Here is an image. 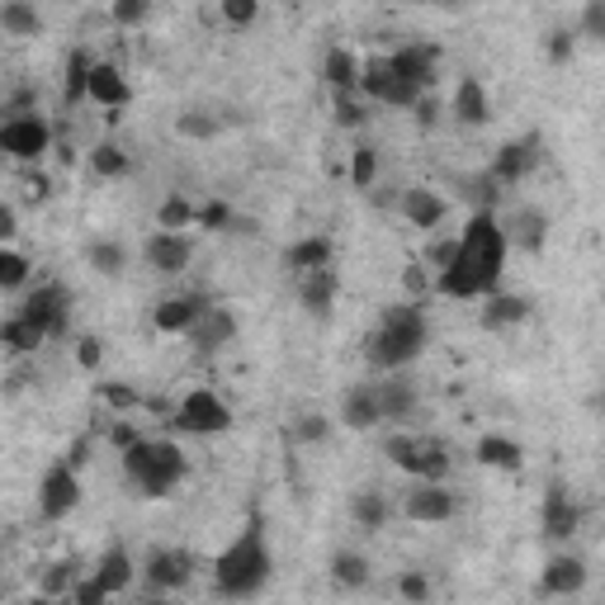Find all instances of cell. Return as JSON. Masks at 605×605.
<instances>
[{"label":"cell","mask_w":605,"mask_h":605,"mask_svg":"<svg viewBox=\"0 0 605 605\" xmlns=\"http://www.w3.org/2000/svg\"><path fill=\"white\" fill-rule=\"evenodd\" d=\"M506 228L497 209H473V218L464 222V232H459V256L454 265H444L436 275V294L440 298H483L502 284V270H506Z\"/></svg>","instance_id":"cell-1"},{"label":"cell","mask_w":605,"mask_h":605,"mask_svg":"<svg viewBox=\"0 0 605 605\" xmlns=\"http://www.w3.org/2000/svg\"><path fill=\"white\" fill-rule=\"evenodd\" d=\"M270 578H275V553H270V539H265L261 506H251L237 539L213 559V592L228 601H251L265 592Z\"/></svg>","instance_id":"cell-2"},{"label":"cell","mask_w":605,"mask_h":605,"mask_svg":"<svg viewBox=\"0 0 605 605\" xmlns=\"http://www.w3.org/2000/svg\"><path fill=\"white\" fill-rule=\"evenodd\" d=\"M431 341V322H426V308L417 298L407 302H393V308L378 312L374 331L364 337V364L374 374H393V370H407L411 360L426 350Z\"/></svg>","instance_id":"cell-3"},{"label":"cell","mask_w":605,"mask_h":605,"mask_svg":"<svg viewBox=\"0 0 605 605\" xmlns=\"http://www.w3.org/2000/svg\"><path fill=\"white\" fill-rule=\"evenodd\" d=\"M123 477H129V487L138 497L162 502L189 477V459L180 444L166 436H142L133 450H123Z\"/></svg>","instance_id":"cell-4"},{"label":"cell","mask_w":605,"mask_h":605,"mask_svg":"<svg viewBox=\"0 0 605 605\" xmlns=\"http://www.w3.org/2000/svg\"><path fill=\"white\" fill-rule=\"evenodd\" d=\"M384 454L393 469H403L407 477H431V483H444L450 477V444L436 436H417V431H393L384 436Z\"/></svg>","instance_id":"cell-5"},{"label":"cell","mask_w":605,"mask_h":605,"mask_svg":"<svg viewBox=\"0 0 605 605\" xmlns=\"http://www.w3.org/2000/svg\"><path fill=\"white\" fill-rule=\"evenodd\" d=\"M170 431L180 436H222L232 431V407L213 388H189L170 411Z\"/></svg>","instance_id":"cell-6"},{"label":"cell","mask_w":605,"mask_h":605,"mask_svg":"<svg viewBox=\"0 0 605 605\" xmlns=\"http://www.w3.org/2000/svg\"><path fill=\"white\" fill-rule=\"evenodd\" d=\"M0 152L10 156L14 166H43V156L53 152V123H47L38 109L20 119L0 123Z\"/></svg>","instance_id":"cell-7"},{"label":"cell","mask_w":605,"mask_h":605,"mask_svg":"<svg viewBox=\"0 0 605 605\" xmlns=\"http://www.w3.org/2000/svg\"><path fill=\"white\" fill-rule=\"evenodd\" d=\"M81 469L72 464L67 454L57 464H47V473L38 477V516L43 520H67L76 506H81Z\"/></svg>","instance_id":"cell-8"},{"label":"cell","mask_w":605,"mask_h":605,"mask_svg":"<svg viewBox=\"0 0 605 605\" xmlns=\"http://www.w3.org/2000/svg\"><path fill=\"white\" fill-rule=\"evenodd\" d=\"M360 95H364V100H370V105H388V109H411V105H417L426 90H417L411 81H403V76L393 72V57H388V53H374V57H364Z\"/></svg>","instance_id":"cell-9"},{"label":"cell","mask_w":605,"mask_h":605,"mask_svg":"<svg viewBox=\"0 0 605 605\" xmlns=\"http://www.w3.org/2000/svg\"><path fill=\"white\" fill-rule=\"evenodd\" d=\"M195 578V553L189 549H147L142 559V596H175Z\"/></svg>","instance_id":"cell-10"},{"label":"cell","mask_w":605,"mask_h":605,"mask_svg":"<svg viewBox=\"0 0 605 605\" xmlns=\"http://www.w3.org/2000/svg\"><path fill=\"white\" fill-rule=\"evenodd\" d=\"M539 162H544V138L539 133H525V138H512V142H502L497 152H492V175H497V185L502 189H512L520 180H530V175L539 170Z\"/></svg>","instance_id":"cell-11"},{"label":"cell","mask_w":605,"mask_h":605,"mask_svg":"<svg viewBox=\"0 0 605 605\" xmlns=\"http://www.w3.org/2000/svg\"><path fill=\"white\" fill-rule=\"evenodd\" d=\"M20 312L29 317L34 327H43V337H67V322H72V294L62 289L57 279L38 284V289H29V298L20 302Z\"/></svg>","instance_id":"cell-12"},{"label":"cell","mask_w":605,"mask_h":605,"mask_svg":"<svg viewBox=\"0 0 605 605\" xmlns=\"http://www.w3.org/2000/svg\"><path fill=\"white\" fill-rule=\"evenodd\" d=\"M237 331H242L237 312H232V308H222V302H209L199 322L185 331V341H189V350H195L199 360H213V355H222V350H228V345L237 341Z\"/></svg>","instance_id":"cell-13"},{"label":"cell","mask_w":605,"mask_h":605,"mask_svg":"<svg viewBox=\"0 0 605 605\" xmlns=\"http://www.w3.org/2000/svg\"><path fill=\"white\" fill-rule=\"evenodd\" d=\"M454 512H459L454 492L444 483H431V477H411V487L403 492V516L417 525H444L454 520Z\"/></svg>","instance_id":"cell-14"},{"label":"cell","mask_w":605,"mask_h":605,"mask_svg":"<svg viewBox=\"0 0 605 605\" xmlns=\"http://www.w3.org/2000/svg\"><path fill=\"white\" fill-rule=\"evenodd\" d=\"M142 261H147V270H156L162 279H175L185 275L189 261H195V237L189 232H152L147 242H142Z\"/></svg>","instance_id":"cell-15"},{"label":"cell","mask_w":605,"mask_h":605,"mask_svg":"<svg viewBox=\"0 0 605 605\" xmlns=\"http://www.w3.org/2000/svg\"><path fill=\"white\" fill-rule=\"evenodd\" d=\"M209 294H199V289H189V294H170V298H162L152 308V331L156 337H185L189 327L204 317V308H209Z\"/></svg>","instance_id":"cell-16"},{"label":"cell","mask_w":605,"mask_h":605,"mask_svg":"<svg viewBox=\"0 0 605 605\" xmlns=\"http://www.w3.org/2000/svg\"><path fill=\"white\" fill-rule=\"evenodd\" d=\"M586 559L582 553H572V549H553L549 559H544V568H539V592L544 596H578V592H586Z\"/></svg>","instance_id":"cell-17"},{"label":"cell","mask_w":605,"mask_h":605,"mask_svg":"<svg viewBox=\"0 0 605 605\" xmlns=\"http://www.w3.org/2000/svg\"><path fill=\"white\" fill-rule=\"evenodd\" d=\"M393 72L411 81L417 90H436L440 86V47L436 43H397L393 47Z\"/></svg>","instance_id":"cell-18"},{"label":"cell","mask_w":605,"mask_h":605,"mask_svg":"<svg viewBox=\"0 0 605 605\" xmlns=\"http://www.w3.org/2000/svg\"><path fill=\"white\" fill-rule=\"evenodd\" d=\"M294 298H298L302 312L331 317V302L341 298V270L322 265V270H308V275H294Z\"/></svg>","instance_id":"cell-19"},{"label":"cell","mask_w":605,"mask_h":605,"mask_svg":"<svg viewBox=\"0 0 605 605\" xmlns=\"http://www.w3.org/2000/svg\"><path fill=\"white\" fill-rule=\"evenodd\" d=\"M539 530H544V539H553V544H568V539L582 530V506L568 497V487H563V483H553V487L544 492Z\"/></svg>","instance_id":"cell-20"},{"label":"cell","mask_w":605,"mask_h":605,"mask_svg":"<svg viewBox=\"0 0 605 605\" xmlns=\"http://www.w3.org/2000/svg\"><path fill=\"white\" fill-rule=\"evenodd\" d=\"M90 105L105 109L109 123H119V114L133 105V86L114 62H95V76H90Z\"/></svg>","instance_id":"cell-21"},{"label":"cell","mask_w":605,"mask_h":605,"mask_svg":"<svg viewBox=\"0 0 605 605\" xmlns=\"http://www.w3.org/2000/svg\"><path fill=\"white\" fill-rule=\"evenodd\" d=\"M530 312H535V302L525 294L492 289V294H483V308H477V327L483 331H516V327L530 322Z\"/></svg>","instance_id":"cell-22"},{"label":"cell","mask_w":605,"mask_h":605,"mask_svg":"<svg viewBox=\"0 0 605 605\" xmlns=\"http://www.w3.org/2000/svg\"><path fill=\"white\" fill-rule=\"evenodd\" d=\"M397 213H403L417 232H436L444 218H450V199H440L431 185H407L397 195Z\"/></svg>","instance_id":"cell-23"},{"label":"cell","mask_w":605,"mask_h":605,"mask_svg":"<svg viewBox=\"0 0 605 605\" xmlns=\"http://www.w3.org/2000/svg\"><path fill=\"white\" fill-rule=\"evenodd\" d=\"M378 407H384V426H397V421H411L421 407V388L411 384V378H403V370L393 374H378Z\"/></svg>","instance_id":"cell-24"},{"label":"cell","mask_w":605,"mask_h":605,"mask_svg":"<svg viewBox=\"0 0 605 605\" xmlns=\"http://www.w3.org/2000/svg\"><path fill=\"white\" fill-rule=\"evenodd\" d=\"M502 228H506V242L520 246V251H530V256H539L544 242H549V213L535 209V204H520L512 218H502Z\"/></svg>","instance_id":"cell-25"},{"label":"cell","mask_w":605,"mask_h":605,"mask_svg":"<svg viewBox=\"0 0 605 605\" xmlns=\"http://www.w3.org/2000/svg\"><path fill=\"white\" fill-rule=\"evenodd\" d=\"M450 114H454L459 129H483V123H492V95L483 90V81H477V76H459L454 100H450Z\"/></svg>","instance_id":"cell-26"},{"label":"cell","mask_w":605,"mask_h":605,"mask_svg":"<svg viewBox=\"0 0 605 605\" xmlns=\"http://www.w3.org/2000/svg\"><path fill=\"white\" fill-rule=\"evenodd\" d=\"M341 426L345 431H378L384 426V407H378V384H355L341 403Z\"/></svg>","instance_id":"cell-27"},{"label":"cell","mask_w":605,"mask_h":605,"mask_svg":"<svg viewBox=\"0 0 605 605\" xmlns=\"http://www.w3.org/2000/svg\"><path fill=\"white\" fill-rule=\"evenodd\" d=\"M322 265H337V242L327 232L298 237V242L284 246V270L289 275H308V270H322Z\"/></svg>","instance_id":"cell-28"},{"label":"cell","mask_w":605,"mask_h":605,"mask_svg":"<svg viewBox=\"0 0 605 605\" xmlns=\"http://www.w3.org/2000/svg\"><path fill=\"white\" fill-rule=\"evenodd\" d=\"M95 578H100L105 582V592H109V601H114V596H129L133 592V578H138V563H133V553L129 549H123V544H109L105 553H100V559H95Z\"/></svg>","instance_id":"cell-29"},{"label":"cell","mask_w":605,"mask_h":605,"mask_svg":"<svg viewBox=\"0 0 605 605\" xmlns=\"http://www.w3.org/2000/svg\"><path fill=\"white\" fill-rule=\"evenodd\" d=\"M360 76H364V62L350 53V47H327L322 81H327L331 95H360Z\"/></svg>","instance_id":"cell-30"},{"label":"cell","mask_w":605,"mask_h":605,"mask_svg":"<svg viewBox=\"0 0 605 605\" xmlns=\"http://www.w3.org/2000/svg\"><path fill=\"white\" fill-rule=\"evenodd\" d=\"M327 578H331V586H337V592H364V586H370V578H374V568H370V559H364V553L337 549V553H331V563H327Z\"/></svg>","instance_id":"cell-31"},{"label":"cell","mask_w":605,"mask_h":605,"mask_svg":"<svg viewBox=\"0 0 605 605\" xmlns=\"http://www.w3.org/2000/svg\"><path fill=\"white\" fill-rule=\"evenodd\" d=\"M47 337H43V327H34L29 317L14 308L6 322H0V345H6V355L10 360H24V355H38V345H43Z\"/></svg>","instance_id":"cell-32"},{"label":"cell","mask_w":605,"mask_h":605,"mask_svg":"<svg viewBox=\"0 0 605 605\" xmlns=\"http://www.w3.org/2000/svg\"><path fill=\"white\" fill-rule=\"evenodd\" d=\"M473 459L483 469H497V473H520L525 469V450L512 436H483L473 444Z\"/></svg>","instance_id":"cell-33"},{"label":"cell","mask_w":605,"mask_h":605,"mask_svg":"<svg viewBox=\"0 0 605 605\" xmlns=\"http://www.w3.org/2000/svg\"><path fill=\"white\" fill-rule=\"evenodd\" d=\"M388 516H393V506L378 487H360L355 497H350V520H355L364 535H378L388 525Z\"/></svg>","instance_id":"cell-34"},{"label":"cell","mask_w":605,"mask_h":605,"mask_svg":"<svg viewBox=\"0 0 605 605\" xmlns=\"http://www.w3.org/2000/svg\"><path fill=\"white\" fill-rule=\"evenodd\" d=\"M90 76H95V57L76 47V53L67 57V72H62V105L67 109L86 105L90 100Z\"/></svg>","instance_id":"cell-35"},{"label":"cell","mask_w":605,"mask_h":605,"mask_svg":"<svg viewBox=\"0 0 605 605\" xmlns=\"http://www.w3.org/2000/svg\"><path fill=\"white\" fill-rule=\"evenodd\" d=\"M86 265L100 279H119L123 270H129V246L114 242V237H95V242L86 246Z\"/></svg>","instance_id":"cell-36"},{"label":"cell","mask_w":605,"mask_h":605,"mask_svg":"<svg viewBox=\"0 0 605 605\" xmlns=\"http://www.w3.org/2000/svg\"><path fill=\"white\" fill-rule=\"evenodd\" d=\"M86 166L95 180H123V175L133 170V156L119 147V142H95V147L86 152Z\"/></svg>","instance_id":"cell-37"},{"label":"cell","mask_w":605,"mask_h":605,"mask_svg":"<svg viewBox=\"0 0 605 605\" xmlns=\"http://www.w3.org/2000/svg\"><path fill=\"white\" fill-rule=\"evenodd\" d=\"M76 582H81V563H76V559H57V563L43 568L38 596H43V601H72Z\"/></svg>","instance_id":"cell-38"},{"label":"cell","mask_w":605,"mask_h":605,"mask_svg":"<svg viewBox=\"0 0 605 605\" xmlns=\"http://www.w3.org/2000/svg\"><path fill=\"white\" fill-rule=\"evenodd\" d=\"M0 29H6L10 38H38L43 14L34 0H6V6H0Z\"/></svg>","instance_id":"cell-39"},{"label":"cell","mask_w":605,"mask_h":605,"mask_svg":"<svg viewBox=\"0 0 605 605\" xmlns=\"http://www.w3.org/2000/svg\"><path fill=\"white\" fill-rule=\"evenodd\" d=\"M156 228H166V232H185V228H199V204L189 199V195H166L162 204H156Z\"/></svg>","instance_id":"cell-40"},{"label":"cell","mask_w":605,"mask_h":605,"mask_svg":"<svg viewBox=\"0 0 605 605\" xmlns=\"http://www.w3.org/2000/svg\"><path fill=\"white\" fill-rule=\"evenodd\" d=\"M34 279V261L24 256L20 246H0V294H20L24 284Z\"/></svg>","instance_id":"cell-41"},{"label":"cell","mask_w":605,"mask_h":605,"mask_svg":"<svg viewBox=\"0 0 605 605\" xmlns=\"http://www.w3.org/2000/svg\"><path fill=\"white\" fill-rule=\"evenodd\" d=\"M175 133L189 138V142H209V138L222 133V119L209 114V109H185V114L175 119Z\"/></svg>","instance_id":"cell-42"},{"label":"cell","mask_w":605,"mask_h":605,"mask_svg":"<svg viewBox=\"0 0 605 605\" xmlns=\"http://www.w3.org/2000/svg\"><path fill=\"white\" fill-rule=\"evenodd\" d=\"M289 436L298 444H322V440H331V417H322V411H294Z\"/></svg>","instance_id":"cell-43"},{"label":"cell","mask_w":605,"mask_h":605,"mask_svg":"<svg viewBox=\"0 0 605 605\" xmlns=\"http://www.w3.org/2000/svg\"><path fill=\"white\" fill-rule=\"evenodd\" d=\"M331 119H337V129H345V133L364 129V119H370L364 95H331Z\"/></svg>","instance_id":"cell-44"},{"label":"cell","mask_w":605,"mask_h":605,"mask_svg":"<svg viewBox=\"0 0 605 605\" xmlns=\"http://www.w3.org/2000/svg\"><path fill=\"white\" fill-rule=\"evenodd\" d=\"M374 180H378V147L360 142V147L350 152V185H355V189H374Z\"/></svg>","instance_id":"cell-45"},{"label":"cell","mask_w":605,"mask_h":605,"mask_svg":"<svg viewBox=\"0 0 605 605\" xmlns=\"http://www.w3.org/2000/svg\"><path fill=\"white\" fill-rule=\"evenodd\" d=\"M464 199H473V209H502V185H497V175L483 170V175H473V180H464Z\"/></svg>","instance_id":"cell-46"},{"label":"cell","mask_w":605,"mask_h":605,"mask_svg":"<svg viewBox=\"0 0 605 605\" xmlns=\"http://www.w3.org/2000/svg\"><path fill=\"white\" fill-rule=\"evenodd\" d=\"M218 14L228 29H251L261 20V0H218Z\"/></svg>","instance_id":"cell-47"},{"label":"cell","mask_w":605,"mask_h":605,"mask_svg":"<svg viewBox=\"0 0 605 605\" xmlns=\"http://www.w3.org/2000/svg\"><path fill=\"white\" fill-rule=\"evenodd\" d=\"M403 294L407 298H426V294H436V279H431V265H426V261H407L403 265Z\"/></svg>","instance_id":"cell-48"},{"label":"cell","mask_w":605,"mask_h":605,"mask_svg":"<svg viewBox=\"0 0 605 605\" xmlns=\"http://www.w3.org/2000/svg\"><path fill=\"white\" fill-rule=\"evenodd\" d=\"M199 228H204V232H228V228H237L232 204H228V199H209V204H199Z\"/></svg>","instance_id":"cell-49"},{"label":"cell","mask_w":605,"mask_h":605,"mask_svg":"<svg viewBox=\"0 0 605 605\" xmlns=\"http://www.w3.org/2000/svg\"><path fill=\"white\" fill-rule=\"evenodd\" d=\"M109 20H114L119 29H138L152 20V0H114L109 6Z\"/></svg>","instance_id":"cell-50"},{"label":"cell","mask_w":605,"mask_h":605,"mask_svg":"<svg viewBox=\"0 0 605 605\" xmlns=\"http://www.w3.org/2000/svg\"><path fill=\"white\" fill-rule=\"evenodd\" d=\"M95 393H100V403H105V407H114V417H129L133 407H142V397H138L129 384H100Z\"/></svg>","instance_id":"cell-51"},{"label":"cell","mask_w":605,"mask_h":605,"mask_svg":"<svg viewBox=\"0 0 605 605\" xmlns=\"http://www.w3.org/2000/svg\"><path fill=\"white\" fill-rule=\"evenodd\" d=\"M578 34L586 43H605V0H586L582 20H578Z\"/></svg>","instance_id":"cell-52"},{"label":"cell","mask_w":605,"mask_h":605,"mask_svg":"<svg viewBox=\"0 0 605 605\" xmlns=\"http://www.w3.org/2000/svg\"><path fill=\"white\" fill-rule=\"evenodd\" d=\"M572 53H578V34H572V29H553V34L544 38V57L553 62V67H568Z\"/></svg>","instance_id":"cell-53"},{"label":"cell","mask_w":605,"mask_h":605,"mask_svg":"<svg viewBox=\"0 0 605 605\" xmlns=\"http://www.w3.org/2000/svg\"><path fill=\"white\" fill-rule=\"evenodd\" d=\"M454 256H459V237H454V232H444V237H436V242L426 246V256H421V261H426V265H431L436 275H440L444 265H454Z\"/></svg>","instance_id":"cell-54"},{"label":"cell","mask_w":605,"mask_h":605,"mask_svg":"<svg viewBox=\"0 0 605 605\" xmlns=\"http://www.w3.org/2000/svg\"><path fill=\"white\" fill-rule=\"evenodd\" d=\"M397 596L403 601H431V578H426L421 568H407L403 578H397Z\"/></svg>","instance_id":"cell-55"},{"label":"cell","mask_w":605,"mask_h":605,"mask_svg":"<svg viewBox=\"0 0 605 605\" xmlns=\"http://www.w3.org/2000/svg\"><path fill=\"white\" fill-rule=\"evenodd\" d=\"M109 592H105V582L95 578V572H81V582H76V592H72V605H105Z\"/></svg>","instance_id":"cell-56"},{"label":"cell","mask_w":605,"mask_h":605,"mask_svg":"<svg viewBox=\"0 0 605 605\" xmlns=\"http://www.w3.org/2000/svg\"><path fill=\"white\" fill-rule=\"evenodd\" d=\"M440 114H444V109H440V100H436V90H426L421 100L411 105V119H417V129H421V133H431L436 123H440Z\"/></svg>","instance_id":"cell-57"},{"label":"cell","mask_w":605,"mask_h":605,"mask_svg":"<svg viewBox=\"0 0 605 605\" xmlns=\"http://www.w3.org/2000/svg\"><path fill=\"white\" fill-rule=\"evenodd\" d=\"M76 364H81L86 374H95L105 364V345H100V337H76Z\"/></svg>","instance_id":"cell-58"},{"label":"cell","mask_w":605,"mask_h":605,"mask_svg":"<svg viewBox=\"0 0 605 605\" xmlns=\"http://www.w3.org/2000/svg\"><path fill=\"white\" fill-rule=\"evenodd\" d=\"M142 440V431H138V426L129 421V417H119L114 426H109V444H114V450L123 454V450H133V444Z\"/></svg>","instance_id":"cell-59"},{"label":"cell","mask_w":605,"mask_h":605,"mask_svg":"<svg viewBox=\"0 0 605 605\" xmlns=\"http://www.w3.org/2000/svg\"><path fill=\"white\" fill-rule=\"evenodd\" d=\"M0 114H6V119L34 114V90H14V95H6V105H0Z\"/></svg>","instance_id":"cell-60"},{"label":"cell","mask_w":605,"mask_h":605,"mask_svg":"<svg viewBox=\"0 0 605 605\" xmlns=\"http://www.w3.org/2000/svg\"><path fill=\"white\" fill-rule=\"evenodd\" d=\"M14 232H20V213L14 204H0V242H14Z\"/></svg>","instance_id":"cell-61"},{"label":"cell","mask_w":605,"mask_h":605,"mask_svg":"<svg viewBox=\"0 0 605 605\" xmlns=\"http://www.w3.org/2000/svg\"><path fill=\"white\" fill-rule=\"evenodd\" d=\"M67 459L76 469H86L90 464V436H81V440H72V450H67Z\"/></svg>","instance_id":"cell-62"},{"label":"cell","mask_w":605,"mask_h":605,"mask_svg":"<svg viewBox=\"0 0 605 605\" xmlns=\"http://www.w3.org/2000/svg\"><path fill=\"white\" fill-rule=\"evenodd\" d=\"M417 6H436V10H464L473 0H417Z\"/></svg>","instance_id":"cell-63"},{"label":"cell","mask_w":605,"mask_h":605,"mask_svg":"<svg viewBox=\"0 0 605 605\" xmlns=\"http://www.w3.org/2000/svg\"><path fill=\"white\" fill-rule=\"evenodd\" d=\"M601 407H605V388H601Z\"/></svg>","instance_id":"cell-64"}]
</instances>
